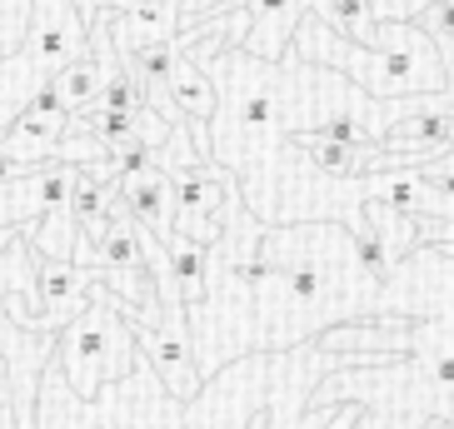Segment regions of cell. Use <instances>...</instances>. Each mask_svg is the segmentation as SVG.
I'll return each mask as SVG.
<instances>
[{
    "label": "cell",
    "mask_w": 454,
    "mask_h": 429,
    "mask_svg": "<svg viewBox=\"0 0 454 429\" xmlns=\"http://www.w3.org/2000/svg\"><path fill=\"white\" fill-rule=\"evenodd\" d=\"M290 55L305 66H320L345 75L355 90H364L380 105H400V100H419V95L444 90V60L434 51L425 30L414 20H380V45H355L340 30H330L315 15H300L294 26Z\"/></svg>",
    "instance_id": "6da1fadb"
},
{
    "label": "cell",
    "mask_w": 454,
    "mask_h": 429,
    "mask_svg": "<svg viewBox=\"0 0 454 429\" xmlns=\"http://www.w3.org/2000/svg\"><path fill=\"white\" fill-rule=\"evenodd\" d=\"M55 370L66 375L75 400H100V389L115 379H130L140 364V345H135L130 324L121 320V309L110 300L106 285L90 290V305L55 335Z\"/></svg>",
    "instance_id": "7a4b0ae2"
},
{
    "label": "cell",
    "mask_w": 454,
    "mask_h": 429,
    "mask_svg": "<svg viewBox=\"0 0 454 429\" xmlns=\"http://www.w3.org/2000/svg\"><path fill=\"white\" fill-rule=\"evenodd\" d=\"M115 309H121V320L130 324V335H135V345H140V355L150 360V370L165 379V394L190 404L200 394V364H195V349H190L185 309H160L155 320H145L135 305H121V300H115Z\"/></svg>",
    "instance_id": "3957f363"
},
{
    "label": "cell",
    "mask_w": 454,
    "mask_h": 429,
    "mask_svg": "<svg viewBox=\"0 0 454 429\" xmlns=\"http://www.w3.org/2000/svg\"><path fill=\"white\" fill-rule=\"evenodd\" d=\"M235 190H240V180L230 170H220L215 160H195L175 180V235L210 250L220 240V210Z\"/></svg>",
    "instance_id": "277c9868"
},
{
    "label": "cell",
    "mask_w": 454,
    "mask_h": 429,
    "mask_svg": "<svg viewBox=\"0 0 454 429\" xmlns=\"http://www.w3.org/2000/svg\"><path fill=\"white\" fill-rule=\"evenodd\" d=\"M115 195H121L125 214H130L145 235H155L160 245L175 240V180L160 170V165L115 180Z\"/></svg>",
    "instance_id": "5b68a950"
},
{
    "label": "cell",
    "mask_w": 454,
    "mask_h": 429,
    "mask_svg": "<svg viewBox=\"0 0 454 429\" xmlns=\"http://www.w3.org/2000/svg\"><path fill=\"white\" fill-rule=\"evenodd\" d=\"M225 5H245L250 11V35L240 41L245 55L265 60V66H280L290 55L294 26L305 15V0H225Z\"/></svg>",
    "instance_id": "8992f818"
},
{
    "label": "cell",
    "mask_w": 454,
    "mask_h": 429,
    "mask_svg": "<svg viewBox=\"0 0 454 429\" xmlns=\"http://www.w3.org/2000/svg\"><path fill=\"white\" fill-rule=\"evenodd\" d=\"M165 255H170L175 285H180V300L195 309L205 300V245L185 240V235H175V240H165Z\"/></svg>",
    "instance_id": "52a82bcc"
},
{
    "label": "cell",
    "mask_w": 454,
    "mask_h": 429,
    "mask_svg": "<svg viewBox=\"0 0 454 429\" xmlns=\"http://www.w3.org/2000/svg\"><path fill=\"white\" fill-rule=\"evenodd\" d=\"M414 26H419L429 41H434V51H440V45H450V41H454V0H434L429 11L414 15Z\"/></svg>",
    "instance_id": "ba28073f"
},
{
    "label": "cell",
    "mask_w": 454,
    "mask_h": 429,
    "mask_svg": "<svg viewBox=\"0 0 454 429\" xmlns=\"http://www.w3.org/2000/svg\"><path fill=\"white\" fill-rule=\"evenodd\" d=\"M380 20H414L419 11H429L434 0H370Z\"/></svg>",
    "instance_id": "9c48e42d"
},
{
    "label": "cell",
    "mask_w": 454,
    "mask_h": 429,
    "mask_svg": "<svg viewBox=\"0 0 454 429\" xmlns=\"http://www.w3.org/2000/svg\"><path fill=\"white\" fill-rule=\"evenodd\" d=\"M0 429H15V400H11V379L0 370Z\"/></svg>",
    "instance_id": "30bf717a"
},
{
    "label": "cell",
    "mask_w": 454,
    "mask_h": 429,
    "mask_svg": "<svg viewBox=\"0 0 454 429\" xmlns=\"http://www.w3.org/2000/svg\"><path fill=\"white\" fill-rule=\"evenodd\" d=\"M245 429H275V415H270V404H260V410H250V419H245Z\"/></svg>",
    "instance_id": "8fae6325"
},
{
    "label": "cell",
    "mask_w": 454,
    "mask_h": 429,
    "mask_svg": "<svg viewBox=\"0 0 454 429\" xmlns=\"http://www.w3.org/2000/svg\"><path fill=\"white\" fill-rule=\"evenodd\" d=\"M15 235H20V225H0V255H5V245H11Z\"/></svg>",
    "instance_id": "7c38bea8"
},
{
    "label": "cell",
    "mask_w": 454,
    "mask_h": 429,
    "mask_svg": "<svg viewBox=\"0 0 454 429\" xmlns=\"http://www.w3.org/2000/svg\"><path fill=\"white\" fill-rule=\"evenodd\" d=\"M425 429H450V419H429V425Z\"/></svg>",
    "instance_id": "4fadbf2b"
}]
</instances>
